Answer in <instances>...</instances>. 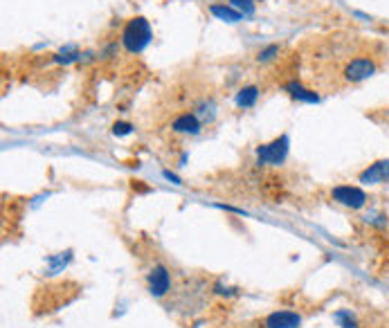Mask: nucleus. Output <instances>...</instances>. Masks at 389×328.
<instances>
[{
    "label": "nucleus",
    "instance_id": "3",
    "mask_svg": "<svg viewBox=\"0 0 389 328\" xmlns=\"http://www.w3.org/2000/svg\"><path fill=\"white\" fill-rule=\"evenodd\" d=\"M380 70V61L374 55H356L342 68V81L347 86H358L367 81Z\"/></svg>",
    "mask_w": 389,
    "mask_h": 328
},
{
    "label": "nucleus",
    "instance_id": "18",
    "mask_svg": "<svg viewBox=\"0 0 389 328\" xmlns=\"http://www.w3.org/2000/svg\"><path fill=\"white\" fill-rule=\"evenodd\" d=\"M238 288H234V286H225L223 281H216L214 286H211V295H216V297H225V299H229V297H238Z\"/></svg>",
    "mask_w": 389,
    "mask_h": 328
},
{
    "label": "nucleus",
    "instance_id": "16",
    "mask_svg": "<svg viewBox=\"0 0 389 328\" xmlns=\"http://www.w3.org/2000/svg\"><path fill=\"white\" fill-rule=\"evenodd\" d=\"M333 319H335V322H338L340 328H360L356 315H353L349 308H340V310H335V313H333Z\"/></svg>",
    "mask_w": 389,
    "mask_h": 328
},
{
    "label": "nucleus",
    "instance_id": "9",
    "mask_svg": "<svg viewBox=\"0 0 389 328\" xmlns=\"http://www.w3.org/2000/svg\"><path fill=\"white\" fill-rule=\"evenodd\" d=\"M284 93L290 97V99L295 102H302V104H320V95L311 88H306L302 81H297V79H290V81L284 84Z\"/></svg>",
    "mask_w": 389,
    "mask_h": 328
},
{
    "label": "nucleus",
    "instance_id": "11",
    "mask_svg": "<svg viewBox=\"0 0 389 328\" xmlns=\"http://www.w3.org/2000/svg\"><path fill=\"white\" fill-rule=\"evenodd\" d=\"M209 14L214 16V19L223 21V23H241L245 16L241 12H236L232 5H225V3H211L209 5Z\"/></svg>",
    "mask_w": 389,
    "mask_h": 328
},
{
    "label": "nucleus",
    "instance_id": "6",
    "mask_svg": "<svg viewBox=\"0 0 389 328\" xmlns=\"http://www.w3.org/2000/svg\"><path fill=\"white\" fill-rule=\"evenodd\" d=\"M304 317L297 310H272L261 319V328H302Z\"/></svg>",
    "mask_w": 389,
    "mask_h": 328
},
{
    "label": "nucleus",
    "instance_id": "8",
    "mask_svg": "<svg viewBox=\"0 0 389 328\" xmlns=\"http://www.w3.org/2000/svg\"><path fill=\"white\" fill-rule=\"evenodd\" d=\"M202 126H205V124L200 122V117L193 110L178 113L171 119V133H175V135H198Z\"/></svg>",
    "mask_w": 389,
    "mask_h": 328
},
{
    "label": "nucleus",
    "instance_id": "21",
    "mask_svg": "<svg viewBox=\"0 0 389 328\" xmlns=\"http://www.w3.org/2000/svg\"><path fill=\"white\" fill-rule=\"evenodd\" d=\"M383 115H385V119H389V106H387V108L383 110Z\"/></svg>",
    "mask_w": 389,
    "mask_h": 328
},
{
    "label": "nucleus",
    "instance_id": "4",
    "mask_svg": "<svg viewBox=\"0 0 389 328\" xmlns=\"http://www.w3.org/2000/svg\"><path fill=\"white\" fill-rule=\"evenodd\" d=\"M331 200L335 205H340L344 209H351V211H360L369 205V193L358 187V184H338V187L331 189Z\"/></svg>",
    "mask_w": 389,
    "mask_h": 328
},
{
    "label": "nucleus",
    "instance_id": "20",
    "mask_svg": "<svg viewBox=\"0 0 389 328\" xmlns=\"http://www.w3.org/2000/svg\"><path fill=\"white\" fill-rule=\"evenodd\" d=\"M162 175H164V178L169 180V182H173V184H182V180L178 178V175H175L173 171H169V169H164V171H162Z\"/></svg>",
    "mask_w": 389,
    "mask_h": 328
},
{
    "label": "nucleus",
    "instance_id": "7",
    "mask_svg": "<svg viewBox=\"0 0 389 328\" xmlns=\"http://www.w3.org/2000/svg\"><path fill=\"white\" fill-rule=\"evenodd\" d=\"M358 182L365 184V187H376V184L389 182V157L376 160V162L365 166V169L358 173Z\"/></svg>",
    "mask_w": 389,
    "mask_h": 328
},
{
    "label": "nucleus",
    "instance_id": "12",
    "mask_svg": "<svg viewBox=\"0 0 389 328\" xmlns=\"http://www.w3.org/2000/svg\"><path fill=\"white\" fill-rule=\"evenodd\" d=\"M70 261H73V250H66V252H59V254H52L48 256V274H59L64 272Z\"/></svg>",
    "mask_w": 389,
    "mask_h": 328
},
{
    "label": "nucleus",
    "instance_id": "22",
    "mask_svg": "<svg viewBox=\"0 0 389 328\" xmlns=\"http://www.w3.org/2000/svg\"><path fill=\"white\" fill-rule=\"evenodd\" d=\"M256 3H263V0H256Z\"/></svg>",
    "mask_w": 389,
    "mask_h": 328
},
{
    "label": "nucleus",
    "instance_id": "5",
    "mask_svg": "<svg viewBox=\"0 0 389 328\" xmlns=\"http://www.w3.org/2000/svg\"><path fill=\"white\" fill-rule=\"evenodd\" d=\"M146 290L153 299H162L171 292V270L164 263H153L146 272Z\"/></svg>",
    "mask_w": 389,
    "mask_h": 328
},
{
    "label": "nucleus",
    "instance_id": "15",
    "mask_svg": "<svg viewBox=\"0 0 389 328\" xmlns=\"http://www.w3.org/2000/svg\"><path fill=\"white\" fill-rule=\"evenodd\" d=\"M216 110H218V108H216V102H214V99H200V102L196 104V108H193V113L198 115L202 124H211V122H214Z\"/></svg>",
    "mask_w": 389,
    "mask_h": 328
},
{
    "label": "nucleus",
    "instance_id": "23",
    "mask_svg": "<svg viewBox=\"0 0 389 328\" xmlns=\"http://www.w3.org/2000/svg\"><path fill=\"white\" fill-rule=\"evenodd\" d=\"M385 32H387V34H389V30H385Z\"/></svg>",
    "mask_w": 389,
    "mask_h": 328
},
{
    "label": "nucleus",
    "instance_id": "10",
    "mask_svg": "<svg viewBox=\"0 0 389 328\" xmlns=\"http://www.w3.org/2000/svg\"><path fill=\"white\" fill-rule=\"evenodd\" d=\"M259 97H261V88H259V86H254V84H247V86L238 88V90H236V95H234V104H236V108L247 110V108H252V106H256V102H259Z\"/></svg>",
    "mask_w": 389,
    "mask_h": 328
},
{
    "label": "nucleus",
    "instance_id": "13",
    "mask_svg": "<svg viewBox=\"0 0 389 328\" xmlns=\"http://www.w3.org/2000/svg\"><path fill=\"white\" fill-rule=\"evenodd\" d=\"M279 55H281L279 43H268V46H263L259 52H256L254 61H256V64H261V66H268V64H272V61H277Z\"/></svg>",
    "mask_w": 389,
    "mask_h": 328
},
{
    "label": "nucleus",
    "instance_id": "17",
    "mask_svg": "<svg viewBox=\"0 0 389 328\" xmlns=\"http://www.w3.org/2000/svg\"><path fill=\"white\" fill-rule=\"evenodd\" d=\"M229 5H232L236 12H241L245 19L247 16H254L256 12V0H229Z\"/></svg>",
    "mask_w": 389,
    "mask_h": 328
},
{
    "label": "nucleus",
    "instance_id": "14",
    "mask_svg": "<svg viewBox=\"0 0 389 328\" xmlns=\"http://www.w3.org/2000/svg\"><path fill=\"white\" fill-rule=\"evenodd\" d=\"M82 55H84V52L79 50L77 46H66L55 55V64H64V66L79 64V61H82Z\"/></svg>",
    "mask_w": 389,
    "mask_h": 328
},
{
    "label": "nucleus",
    "instance_id": "19",
    "mask_svg": "<svg viewBox=\"0 0 389 328\" xmlns=\"http://www.w3.org/2000/svg\"><path fill=\"white\" fill-rule=\"evenodd\" d=\"M133 124L131 122H115L113 124V128H111V133L115 137H126V135H131V133H133Z\"/></svg>",
    "mask_w": 389,
    "mask_h": 328
},
{
    "label": "nucleus",
    "instance_id": "2",
    "mask_svg": "<svg viewBox=\"0 0 389 328\" xmlns=\"http://www.w3.org/2000/svg\"><path fill=\"white\" fill-rule=\"evenodd\" d=\"M288 153H290V137L284 133V135H279L254 148V164L259 166V169L281 166L288 160Z\"/></svg>",
    "mask_w": 389,
    "mask_h": 328
},
{
    "label": "nucleus",
    "instance_id": "1",
    "mask_svg": "<svg viewBox=\"0 0 389 328\" xmlns=\"http://www.w3.org/2000/svg\"><path fill=\"white\" fill-rule=\"evenodd\" d=\"M151 41H153V30H151V23H149L144 16H133L131 21H126V25H124L120 34L122 48L126 50L129 55L144 52Z\"/></svg>",
    "mask_w": 389,
    "mask_h": 328
}]
</instances>
